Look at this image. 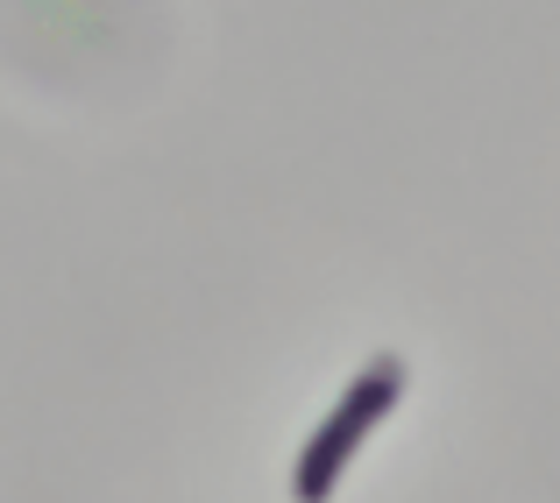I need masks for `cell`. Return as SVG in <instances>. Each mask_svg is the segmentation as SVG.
<instances>
[{
  "instance_id": "1",
  "label": "cell",
  "mask_w": 560,
  "mask_h": 503,
  "mask_svg": "<svg viewBox=\"0 0 560 503\" xmlns=\"http://www.w3.org/2000/svg\"><path fill=\"white\" fill-rule=\"evenodd\" d=\"M405 376H411V362H405L397 348H376L370 362L348 376V390L327 405V419L305 433L299 461H291V503H327V496H334V482L348 476V461L362 454V440H370L376 425L397 411Z\"/></svg>"
}]
</instances>
